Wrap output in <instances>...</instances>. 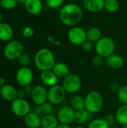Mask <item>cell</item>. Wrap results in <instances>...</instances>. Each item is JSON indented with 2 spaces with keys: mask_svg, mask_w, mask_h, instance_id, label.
I'll return each mask as SVG.
<instances>
[{
  "mask_svg": "<svg viewBox=\"0 0 127 128\" xmlns=\"http://www.w3.org/2000/svg\"><path fill=\"white\" fill-rule=\"evenodd\" d=\"M59 19L61 22L69 27L77 26L83 16L82 8L75 3H69L63 5L59 10Z\"/></svg>",
  "mask_w": 127,
  "mask_h": 128,
  "instance_id": "cell-1",
  "label": "cell"
},
{
  "mask_svg": "<svg viewBox=\"0 0 127 128\" xmlns=\"http://www.w3.org/2000/svg\"><path fill=\"white\" fill-rule=\"evenodd\" d=\"M34 62L35 67L42 71L52 70L55 64V58L53 52L48 48H41L34 55Z\"/></svg>",
  "mask_w": 127,
  "mask_h": 128,
  "instance_id": "cell-2",
  "label": "cell"
},
{
  "mask_svg": "<svg viewBox=\"0 0 127 128\" xmlns=\"http://www.w3.org/2000/svg\"><path fill=\"white\" fill-rule=\"evenodd\" d=\"M85 109L91 114L99 112L104 104L102 94L97 91H91L87 94L85 98Z\"/></svg>",
  "mask_w": 127,
  "mask_h": 128,
  "instance_id": "cell-3",
  "label": "cell"
},
{
  "mask_svg": "<svg viewBox=\"0 0 127 128\" xmlns=\"http://www.w3.org/2000/svg\"><path fill=\"white\" fill-rule=\"evenodd\" d=\"M116 44L115 40L109 37H102L97 42L95 43L94 49L97 54L107 58L112 54L115 53Z\"/></svg>",
  "mask_w": 127,
  "mask_h": 128,
  "instance_id": "cell-4",
  "label": "cell"
},
{
  "mask_svg": "<svg viewBox=\"0 0 127 128\" xmlns=\"http://www.w3.org/2000/svg\"><path fill=\"white\" fill-rule=\"evenodd\" d=\"M3 53L7 59L13 61L18 59V58L24 53V46L20 41L11 40L8 41L4 47Z\"/></svg>",
  "mask_w": 127,
  "mask_h": 128,
  "instance_id": "cell-5",
  "label": "cell"
},
{
  "mask_svg": "<svg viewBox=\"0 0 127 128\" xmlns=\"http://www.w3.org/2000/svg\"><path fill=\"white\" fill-rule=\"evenodd\" d=\"M61 86L68 94H76L82 88V81L79 76L76 74H70L62 80Z\"/></svg>",
  "mask_w": 127,
  "mask_h": 128,
  "instance_id": "cell-6",
  "label": "cell"
},
{
  "mask_svg": "<svg viewBox=\"0 0 127 128\" xmlns=\"http://www.w3.org/2000/svg\"><path fill=\"white\" fill-rule=\"evenodd\" d=\"M67 92L61 85H55L48 89V101L52 105L62 104L66 98Z\"/></svg>",
  "mask_w": 127,
  "mask_h": 128,
  "instance_id": "cell-7",
  "label": "cell"
},
{
  "mask_svg": "<svg viewBox=\"0 0 127 128\" xmlns=\"http://www.w3.org/2000/svg\"><path fill=\"white\" fill-rule=\"evenodd\" d=\"M67 38L70 43L73 45H82L85 40H87L86 31L78 26L70 27L67 33Z\"/></svg>",
  "mask_w": 127,
  "mask_h": 128,
  "instance_id": "cell-8",
  "label": "cell"
},
{
  "mask_svg": "<svg viewBox=\"0 0 127 128\" xmlns=\"http://www.w3.org/2000/svg\"><path fill=\"white\" fill-rule=\"evenodd\" d=\"M10 108L13 113L18 117H25L31 110L29 103L25 99H15L12 101Z\"/></svg>",
  "mask_w": 127,
  "mask_h": 128,
  "instance_id": "cell-9",
  "label": "cell"
},
{
  "mask_svg": "<svg viewBox=\"0 0 127 128\" xmlns=\"http://www.w3.org/2000/svg\"><path fill=\"white\" fill-rule=\"evenodd\" d=\"M75 110L70 106H64L59 109L57 113V118L60 124L70 125L74 122Z\"/></svg>",
  "mask_w": 127,
  "mask_h": 128,
  "instance_id": "cell-10",
  "label": "cell"
},
{
  "mask_svg": "<svg viewBox=\"0 0 127 128\" xmlns=\"http://www.w3.org/2000/svg\"><path fill=\"white\" fill-rule=\"evenodd\" d=\"M33 72L28 67H21L16 73V80L21 86L30 85L33 80Z\"/></svg>",
  "mask_w": 127,
  "mask_h": 128,
  "instance_id": "cell-11",
  "label": "cell"
},
{
  "mask_svg": "<svg viewBox=\"0 0 127 128\" xmlns=\"http://www.w3.org/2000/svg\"><path fill=\"white\" fill-rule=\"evenodd\" d=\"M31 98L36 106H40L48 101V90L44 86H36L33 88Z\"/></svg>",
  "mask_w": 127,
  "mask_h": 128,
  "instance_id": "cell-12",
  "label": "cell"
},
{
  "mask_svg": "<svg viewBox=\"0 0 127 128\" xmlns=\"http://www.w3.org/2000/svg\"><path fill=\"white\" fill-rule=\"evenodd\" d=\"M105 0H83L85 9L90 13H98L104 9Z\"/></svg>",
  "mask_w": 127,
  "mask_h": 128,
  "instance_id": "cell-13",
  "label": "cell"
},
{
  "mask_svg": "<svg viewBox=\"0 0 127 128\" xmlns=\"http://www.w3.org/2000/svg\"><path fill=\"white\" fill-rule=\"evenodd\" d=\"M105 62L112 69L118 70L121 69L124 64V60L122 56L118 54L113 53L111 56L105 58Z\"/></svg>",
  "mask_w": 127,
  "mask_h": 128,
  "instance_id": "cell-14",
  "label": "cell"
},
{
  "mask_svg": "<svg viewBox=\"0 0 127 128\" xmlns=\"http://www.w3.org/2000/svg\"><path fill=\"white\" fill-rule=\"evenodd\" d=\"M40 79L43 85L49 87L57 85L58 80V78L52 70L42 71L40 75Z\"/></svg>",
  "mask_w": 127,
  "mask_h": 128,
  "instance_id": "cell-15",
  "label": "cell"
},
{
  "mask_svg": "<svg viewBox=\"0 0 127 128\" xmlns=\"http://www.w3.org/2000/svg\"><path fill=\"white\" fill-rule=\"evenodd\" d=\"M24 6L27 12L31 15L39 14L43 9V3L41 0H26Z\"/></svg>",
  "mask_w": 127,
  "mask_h": 128,
  "instance_id": "cell-16",
  "label": "cell"
},
{
  "mask_svg": "<svg viewBox=\"0 0 127 128\" xmlns=\"http://www.w3.org/2000/svg\"><path fill=\"white\" fill-rule=\"evenodd\" d=\"M41 119L40 116L34 112H30L24 117V122L29 128H39L41 127Z\"/></svg>",
  "mask_w": 127,
  "mask_h": 128,
  "instance_id": "cell-17",
  "label": "cell"
},
{
  "mask_svg": "<svg viewBox=\"0 0 127 128\" xmlns=\"http://www.w3.org/2000/svg\"><path fill=\"white\" fill-rule=\"evenodd\" d=\"M17 90L11 85L5 84L1 88V97L7 101H13L16 99Z\"/></svg>",
  "mask_w": 127,
  "mask_h": 128,
  "instance_id": "cell-18",
  "label": "cell"
},
{
  "mask_svg": "<svg viewBox=\"0 0 127 128\" xmlns=\"http://www.w3.org/2000/svg\"><path fill=\"white\" fill-rule=\"evenodd\" d=\"M52 70L58 79H64L70 74V68L68 65L64 62H55Z\"/></svg>",
  "mask_w": 127,
  "mask_h": 128,
  "instance_id": "cell-19",
  "label": "cell"
},
{
  "mask_svg": "<svg viewBox=\"0 0 127 128\" xmlns=\"http://www.w3.org/2000/svg\"><path fill=\"white\" fill-rule=\"evenodd\" d=\"M13 34L12 27L7 22L0 23V40L4 42H8L11 40Z\"/></svg>",
  "mask_w": 127,
  "mask_h": 128,
  "instance_id": "cell-20",
  "label": "cell"
},
{
  "mask_svg": "<svg viewBox=\"0 0 127 128\" xmlns=\"http://www.w3.org/2000/svg\"><path fill=\"white\" fill-rule=\"evenodd\" d=\"M59 124L57 116L53 114L43 116L41 119V127L43 128H56Z\"/></svg>",
  "mask_w": 127,
  "mask_h": 128,
  "instance_id": "cell-21",
  "label": "cell"
},
{
  "mask_svg": "<svg viewBox=\"0 0 127 128\" xmlns=\"http://www.w3.org/2000/svg\"><path fill=\"white\" fill-rule=\"evenodd\" d=\"M91 113L89 112L86 109L76 110L75 112L74 122H76L78 125H82L91 118Z\"/></svg>",
  "mask_w": 127,
  "mask_h": 128,
  "instance_id": "cell-22",
  "label": "cell"
},
{
  "mask_svg": "<svg viewBox=\"0 0 127 128\" xmlns=\"http://www.w3.org/2000/svg\"><path fill=\"white\" fill-rule=\"evenodd\" d=\"M70 106L75 110H79L82 109H85V98L80 94H73L70 100Z\"/></svg>",
  "mask_w": 127,
  "mask_h": 128,
  "instance_id": "cell-23",
  "label": "cell"
},
{
  "mask_svg": "<svg viewBox=\"0 0 127 128\" xmlns=\"http://www.w3.org/2000/svg\"><path fill=\"white\" fill-rule=\"evenodd\" d=\"M116 122L121 126L127 124V105L121 106L115 113Z\"/></svg>",
  "mask_w": 127,
  "mask_h": 128,
  "instance_id": "cell-24",
  "label": "cell"
},
{
  "mask_svg": "<svg viewBox=\"0 0 127 128\" xmlns=\"http://www.w3.org/2000/svg\"><path fill=\"white\" fill-rule=\"evenodd\" d=\"M86 34L87 40L92 43L97 42L102 38V32L98 27H91L88 28L86 32Z\"/></svg>",
  "mask_w": 127,
  "mask_h": 128,
  "instance_id": "cell-25",
  "label": "cell"
},
{
  "mask_svg": "<svg viewBox=\"0 0 127 128\" xmlns=\"http://www.w3.org/2000/svg\"><path fill=\"white\" fill-rule=\"evenodd\" d=\"M120 4L118 0H105L104 9L109 13H115L118 10Z\"/></svg>",
  "mask_w": 127,
  "mask_h": 128,
  "instance_id": "cell-26",
  "label": "cell"
},
{
  "mask_svg": "<svg viewBox=\"0 0 127 128\" xmlns=\"http://www.w3.org/2000/svg\"><path fill=\"white\" fill-rule=\"evenodd\" d=\"M117 96L119 101L123 105H127V85L121 86L117 93Z\"/></svg>",
  "mask_w": 127,
  "mask_h": 128,
  "instance_id": "cell-27",
  "label": "cell"
},
{
  "mask_svg": "<svg viewBox=\"0 0 127 128\" xmlns=\"http://www.w3.org/2000/svg\"><path fill=\"white\" fill-rule=\"evenodd\" d=\"M88 128H110L103 118H97L90 122Z\"/></svg>",
  "mask_w": 127,
  "mask_h": 128,
  "instance_id": "cell-28",
  "label": "cell"
},
{
  "mask_svg": "<svg viewBox=\"0 0 127 128\" xmlns=\"http://www.w3.org/2000/svg\"><path fill=\"white\" fill-rule=\"evenodd\" d=\"M43 116H46V115H51L53 112V105L49 103V101H46L43 104L40 106Z\"/></svg>",
  "mask_w": 127,
  "mask_h": 128,
  "instance_id": "cell-29",
  "label": "cell"
},
{
  "mask_svg": "<svg viewBox=\"0 0 127 128\" xmlns=\"http://www.w3.org/2000/svg\"><path fill=\"white\" fill-rule=\"evenodd\" d=\"M19 64L21 67H28L31 63V58L26 53H22L17 59Z\"/></svg>",
  "mask_w": 127,
  "mask_h": 128,
  "instance_id": "cell-30",
  "label": "cell"
},
{
  "mask_svg": "<svg viewBox=\"0 0 127 128\" xmlns=\"http://www.w3.org/2000/svg\"><path fill=\"white\" fill-rule=\"evenodd\" d=\"M64 0H46V4L51 9H57L63 6Z\"/></svg>",
  "mask_w": 127,
  "mask_h": 128,
  "instance_id": "cell-31",
  "label": "cell"
},
{
  "mask_svg": "<svg viewBox=\"0 0 127 128\" xmlns=\"http://www.w3.org/2000/svg\"><path fill=\"white\" fill-rule=\"evenodd\" d=\"M16 0H1L0 4L1 6L6 10H11L14 8L16 5Z\"/></svg>",
  "mask_w": 127,
  "mask_h": 128,
  "instance_id": "cell-32",
  "label": "cell"
},
{
  "mask_svg": "<svg viewBox=\"0 0 127 128\" xmlns=\"http://www.w3.org/2000/svg\"><path fill=\"white\" fill-rule=\"evenodd\" d=\"M104 62H105V58L97 54L93 57V58L91 60V64L94 67L98 68V67H100L101 65H103Z\"/></svg>",
  "mask_w": 127,
  "mask_h": 128,
  "instance_id": "cell-33",
  "label": "cell"
},
{
  "mask_svg": "<svg viewBox=\"0 0 127 128\" xmlns=\"http://www.w3.org/2000/svg\"><path fill=\"white\" fill-rule=\"evenodd\" d=\"M22 36L24 38H31L34 35V30L32 27L31 26H25L24 27V28L22 29Z\"/></svg>",
  "mask_w": 127,
  "mask_h": 128,
  "instance_id": "cell-34",
  "label": "cell"
},
{
  "mask_svg": "<svg viewBox=\"0 0 127 128\" xmlns=\"http://www.w3.org/2000/svg\"><path fill=\"white\" fill-rule=\"evenodd\" d=\"M103 120L106 122V123L111 128L112 127L115 123L116 122V118H115V115L113 114H108L106 116H105V117L103 118Z\"/></svg>",
  "mask_w": 127,
  "mask_h": 128,
  "instance_id": "cell-35",
  "label": "cell"
},
{
  "mask_svg": "<svg viewBox=\"0 0 127 128\" xmlns=\"http://www.w3.org/2000/svg\"><path fill=\"white\" fill-rule=\"evenodd\" d=\"M82 49L85 51V52H91L93 50V49L94 48V46L92 42L89 41V40H85L82 45Z\"/></svg>",
  "mask_w": 127,
  "mask_h": 128,
  "instance_id": "cell-36",
  "label": "cell"
},
{
  "mask_svg": "<svg viewBox=\"0 0 127 128\" xmlns=\"http://www.w3.org/2000/svg\"><path fill=\"white\" fill-rule=\"evenodd\" d=\"M120 88H121V86H120L119 83L117 82H112L109 85V89H110L112 92L118 93V92L119 91Z\"/></svg>",
  "mask_w": 127,
  "mask_h": 128,
  "instance_id": "cell-37",
  "label": "cell"
},
{
  "mask_svg": "<svg viewBox=\"0 0 127 128\" xmlns=\"http://www.w3.org/2000/svg\"><path fill=\"white\" fill-rule=\"evenodd\" d=\"M25 95H26V93H25V92L24 91V89L17 90L16 98H18V99H25Z\"/></svg>",
  "mask_w": 127,
  "mask_h": 128,
  "instance_id": "cell-38",
  "label": "cell"
},
{
  "mask_svg": "<svg viewBox=\"0 0 127 128\" xmlns=\"http://www.w3.org/2000/svg\"><path fill=\"white\" fill-rule=\"evenodd\" d=\"M33 88H34V87H32L31 85H28V86H25L23 89H24V91L25 92V93H26V94H31V92H32V91H33Z\"/></svg>",
  "mask_w": 127,
  "mask_h": 128,
  "instance_id": "cell-39",
  "label": "cell"
},
{
  "mask_svg": "<svg viewBox=\"0 0 127 128\" xmlns=\"http://www.w3.org/2000/svg\"><path fill=\"white\" fill-rule=\"evenodd\" d=\"M56 128H72L70 127V125L68 124H59L58 125V127Z\"/></svg>",
  "mask_w": 127,
  "mask_h": 128,
  "instance_id": "cell-40",
  "label": "cell"
},
{
  "mask_svg": "<svg viewBox=\"0 0 127 128\" xmlns=\"http://www.w3.org/2000/svg\"><path fill=\"white\" fill-rule=\"evenodd\" d=\"M5 85V80L3 77H0V87H2Z\"/></svg>",
  "mask_w": 127,
  "mask_h": 128,
  "instance_id": "cell-41",
  "label": "cell"
},
{
  "mask_svg": "<svg viewBox=\"0 0 127 128\" xmlns=\"http://www.w3.org/2000/svg\"><path fill=\"white\" fill-rule=\"evenodd\" d=\"M16 2H19V3H23V4H25V2H26V0H16Z\"/></svg>",
  "mask_w": 127,
  "mask_h": 128,
  "instance_id": "cell-42",
  "label": "cell"
},
{
  "mask_svg": "<svg viewBox=\"0 0 127 128\" xmlns=\"http://www.w3.org/2000/svg\"><path fill=\"white\" fill-rule=\"evenodd\" d=\"M74 128H85V127H83L82 125H77L76 127H75Z\"/></svg>",
  "mask_w": 127,
  "mask_h": 128,
  "instance_id": "cell-43",
  "label": "cell"
},
{
  "mask_svg": "<svg viewBox=\"0 0 127 128\" xmlns=\"http://www.w3.org/2000/svg\"><path fill=\"white\" fill-rule=\"evenodd\" d=\"M1 22V12H0V23Z\"/></svg>",
  "mask_w": 127,
  "mask_h": 128,
  "instance_id": "cell-44",
  "label": "cell"
},
{
  "mask_svg": "<svg viewBox=\"0 0 127 128\" xmlns=\"http://www.w3.org/2000/svg\"><path fill=\"white\" fill-rule=\"evenodd\" d=\"M122 128H127V124H126V125H124V126H122Z\"/></svg>",
  "mask_w": 127,
  "mask_h": 128,
  "instance_id": "cell-45",
  "label": "cell"
},
{
  "mask_svg": "<svg viewBox=\"0 0 127 128\" xmlns=\"http://www.w3.org/2000/svg\"><path fill=\"white\" fill-rule=\"evenodd\" d=\"M1 87H0V97H1Z\"/></svg>",
  "mask_w": 127,
  "mask_h": 128,
  "instance_id": "cell-46",
  "label": "cell"
},
{
  "mask_svg": "<svg viewBox=\"0 0 127 128\" xmlns=\"http://www.w3.org/2000/svg\"><path fill=\"white\" fill-rule=\"evenodd\" d=\"M0 1H1V0H0Z\"/></svg>",
  "mask_w": 127,
  "mask_h": 128,
  "instance_id": "cell-47",
  "label": "cell"
}]
</instances>
